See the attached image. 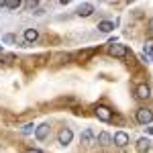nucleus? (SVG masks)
Returning a JSON list of instances; mask_svg holds the SVG:
<instances>
[{
    "label": "nucleus",
    "instance_id": "17",
    "mask_svg": "<svg viewBox=\"0 0 153 153\" xmlns=\"http://www.w3.org/2000/svg\"><path fill=\"white\" fill-rule=\"evenodd\" d=\"M25 6H27L29 10H35L37 6H39V2H37V0H29V2H25Z\"/></svg>",
    "mask_w": 153,
    "mask_h": 153
},
{
    "label": "nucleus",
    "instance_id": "8",
    "mask_svg": "<svg viewBox=\"0 0 153 153\" xmlns=\"http://www.w3.org/2000/svg\"><path fill=\"white\" fill-rule=\"evenodd\" d=\"M135 149H137L139 153H147L149 149H151V141H149L147 137H141L139 141L135 143Z\"/></svg>",
    "mask_w": 153,
    "mask_h": 153
},
{
    "label": "nucleus",
    "instance_id": "9",
    "mask_svg": "<svg viewBox=\"0 0 153 153\" xmlns=\"http://www.w3.org/2000/svg\"><path fill=\"white\" fill-rule=\"evenodd\" d=\"M94 12V4H90V2H84L82 6L78 8V16H90Z\"/></svg>",
    "mask_w": 153,
    "mask_h": 153
},
{
    "label": "nucleus",
    "instance_id": "4",
    "mask_svg": "<svg viewBox=\"0 0 153 153\" xmlns=\"http://www.w3.org/2000/svg\"><path fill=\"white\" fill-rule=\"evenodd\" d=\"M71 139H74V133H71V129H61L57 135V141L59 145H70Z\"/></svg>",
    "mask_w": 153,
    "mask_h": 153
},
{
    "label": "nucleus",
    "instance_id": "15",
    "mask_svg": "<svg viewBox=\"0 0 153 153\" xmlns=\"http://www.w3.org/2000/svg\"><path fill=\"white\" fill-rule=\"evenodd\" d=\"M143 51H145V57H151L153 55V39H149V41L143 45Z\"/></svg>",
    "mask_w": 153,
    "mask_h": 153
},
{
    "label": "nucleus",
    "instance_id": "6",
    "mask_svg": "<svg viewBox=\"0 0 153 153\" xmlns=\"http://www.w3.org/2000/svg\"><path fill=\"white\" fill-rule=\"evenodd\" d=\"M135 94H137L139 100H147V98L151 96V90H149V86H147V84H139V86H137V90H135Z\"/></svg>",
    "mask_w": 153,
    "mask_h": 153
},
{
    "label": "nucleus",
    "instance_id": "20",
    "mask_svg": "<svg viewBox=\"0 0 153 153\" xmlns=\"http://www.w3.org/2000/svg\"><path fill=\"white\" fill-rule=\"evenodd\" d=\"M149 133H151V135H153V127H149Z\"/></svg>",
    "mask_w": 153,
    "mask_h": 153
},
{
    "label": "nucleus",
    "instance_id": "2",
    "mask_svg": "<svg viewBox=\"0 0 153 153\" xmlns=\"http://www.w3.org/2000/svg\"><path fill=\"white\" fill-rule=\"evenodd\" d=\"M137 123L139 125H149V123H153V112L149 108H139L137 110Z\"/></svg>",
    "mask_w": 153,
    "mask_h": 153
},
{
    "label": "nucleus",
    "instance_id": "3",
    "mask_svg": "<svg viewBox=\"0 0 153 153\" xmlns=\"http://www.w3.org/2000/svg\"><path fill=\"white\" fill-rule=\"evenodd\" d=\"M94 114L100 118V120H104V123H110V120H112V110H110L108 106H96Z\"/></svg>",
    "mask_w": 153,
    "mask_h": 153
},
{
    "label": "nucleus",
    "instance_id": "5",
    "mask_svg": "<svg viewBox=\"0 0 153 153\" xmlns=\"http://www.w3.org/2000/svg\"><path fill=\"white\" fill-rule=\"evenodd\" d=\"M112 141H114V145H118V147H127V145H129V135H127L125 131H118V133H114Z\"/></svg>",
    "mask_w": 153,
    "mask_h": 153
},
{
    "label": "nucleus",
    "instance_id": "13",
    "mask_svg": "<svg viewBox=\"0 0 153 153\" xmlns=\"http://www.w3.org/2000/svg\"><path fill=\"white\" fill-rule=\"evenodd\" d=\"M114 29V23H110V21H102V23H98V31H102V33H110Z\"/></svg>",
    "mask_w": 153,
    "mask_h": 153
},
{
    "label": "nucleus",
    "instance_id": "1",
    "mask_svg": "<svg viewBox=\"0 0 153 153\" xmlns=\"http://www.w3.org/2000/svg\"><path fill=\"white\" fill-rule=\"evenodd\" d=\"M108 53H110L112 57L123 59V57H127L129 49H127V45H120V43H112V45H110V49H108Z\"/></svg>",
    "mask_w": 153,
    "mask_h": 153
},
{
    "label": "nucleus",
    "instance_id": "11",
    "mask_svg": "<svg viewBox=\"0 0 153 153\" xmlns=\"http://www.w3.org/2000/svg\"><path fill=\"white\" fill-rule=\"evenodd\" d=\"M37 39H39L37 29H27V31H25V41H27V43H33V41H37Z\"/></svg>",
    "mask_w": 153,
    "mask_h": 153
},
{
    "label": "nucleus",
    "instance_id": "10",
    "mask_svg": "<svg viewBox=\"0 0 153 153\" xmlns=\"http://www.w3.org/2000/svg\"><path fill=\"white\" fill-rule=\"evenodd\" d=\"M80 141H82V145H92V143H94V131L86 129L82 133V137H80Z\"/></svg>",
    "mask_w": 153,
    "mask_h": 153
},
{
    "label": "nucleus",
    "instance_id": "18",
    "mask_svg": "<svg viewBox=\"0 0 153 153\" xmlns=\"http://www.w3.org/2000/svg\"><path fill=\"white\" fill-rule=\"evenodd\" d=\"M27 153H43V151H39V149H31V151H27Z\"/></svg>",
    "mask_w": 153,
    "mask_h": 153
},
{
    "label": "nucleus",
    "instance_id": "14",
    "mask_svg": "<svg viewBox=\"0 0 153 153\" xmlns=\"http://www.w3.org/2000/svg\"><path fill=\"white\" fill-rule=\"evenodd\" d=\"M23 6V2H19V0H8V2H4V8H10V10H16V8H21Z\"/></svg>",
    "mask_w": 153,
    "mask_h": 153
},
{
    "label": "nucleus",
    "instance_id": "21",
    "mask_svg": "<svg viewBox=\"0 0 153 153\" xmlns=\"http://www.w3.org/2000/svg\"><path fill=\"white\" fill-rule=\"evenodd\" d=\"M0 51H2V45H0Z\"/></svg>",
    "mask_w": 153,
    "mask_h": 153
},
{
    "label": "nucleus",
    "instance_id": "16",
    "mask_svg": "<svg viewBox=\"0 0 153 153\" xmlns=\"http://www.w3.org/2000/svg\"><path fill=\"white\" fill-rule=\"evenodd\" d=\"M35 129H37L35 125H33V123H29V125H25L23 129H21V133H23V135H31V133H33Z\"/></svg>",
    "mask_w": 153,
    "mask_h": 153
},
{
    "label": "nucleus",
    "instance_id": "19",
    "mask_svg": "<svg viewBox=\"0 0 153 153\" xmlns=\"http://www.w3.org/2000/svg\"><path fill=\"white\" fill-rule=\"evenodd\" d=\"M149 29H151V33H153V19L149 21Z\"/></svg>",
    "mask_w": 153,
    "mask_h": 153
},
{
    "label": "nucleus",
    "instance_id": "12",
    "mask_svg": "<svg viewBox=\"0 0 153 153\" xmlns=\"http://www.w3.org/2000/svg\"><path fill=\"white\" fill-rule=\"evenodd\" d=\"M112 143V137L106 133V131H102L100 135H98V145H102V147H106V145H110Z\"/></svg>",
    "mask_w": 153,
    "mask_h": 153
},
{
    "label": "nucleus",
    "instance_id": "22",
    "mask_svg": "<svg viewBox=\"0 0 153 153\" xmlns=\"http://www.w3.org/2000/svg\"><path fill=\"white\" fill-rule=\"evenodd\" d=\"M151 59H153V55H151Z\"/></svg>",
    "mask_w": 153,
    "mask_h": 153
},
{
    "label": "nucleus",
    "instance_id": "7",
    "mask_svg": "<svg viewBox=\"0 0 153 153\" xmlns=\"http://www.w3.org/2000/svg\"><path fill=\"white\" fill-rule=\"evenodd\" d=\"M35 137L39 139V141H45V139L49 137V125H47V123L39 125V127L35 129Z\"/></svg>",
    "mask_w": 153,
    "mask_h": 153
}]
</instances>
